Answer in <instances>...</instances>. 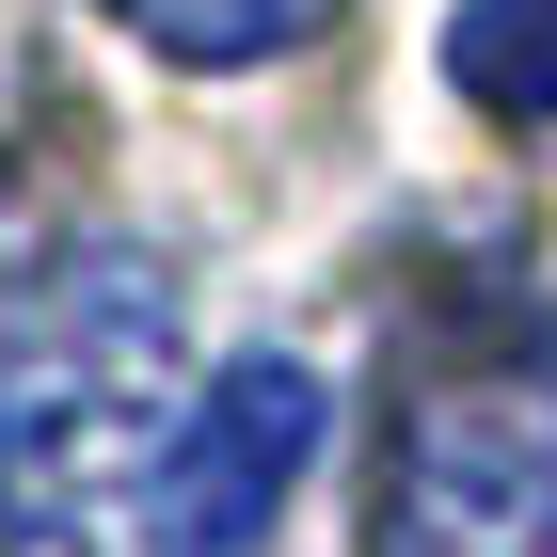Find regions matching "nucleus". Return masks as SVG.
<instances>
[{
    "mask_svg": "<svg viewBox=\"0 0 557 557\" xmlns=\"http://www.w3.org/2000/svg\"><path fill=\"white\" fill-rule=\"evenodd\" d=\"M302 462H319V383H302L287 350L223 367V383L175 414V462H160V557H256Z\"/></svg>",
    "mask_w": 557,
    "mask_h": 557,
    "instance_id": "nucleus-3",
    "label": "nucleus"
},
{
    "mask_svg": "<svg viewBox=\"0 0 557 557\" xmlns=\"http://www.w3.org/2000/svg\"><path fill=\"white\" fill-rule=\"evenodd\" d=\"M96 16H128L160 64H271V48H302L319 0H96Z\"/></svg>",
    "mask_w": 557,
    "mask_h": 557,
    "instance_id": "nucleus-5",
    "label": "nucleus"
},
{
    "mask_svg": "<svg viewBox=\"0 0 557 557\" xmlns=\"http://www.w3.org/2000/svg\"><path fill=\"white\" fill-rule=\"evenodd\" d=\"M446 81H462L478 112L542 128L557 112V0H462V16H446Z\"/></svg>",
    "mask_w": 557,
    "mask_h": 557,
    "instance_id": "nucleus-4",
    "label": "nucleus"
},
{
    "mask_svg": "<svg viewBox=\"0 0 557 557\" xmlns=\"http://www.w3.org/2000/svg\"><path fill=\"white\" fill-rule=\"evenodd\" d=\"M383 557H557V398L542 383L430 398L383 478Z\"/></svg>",
    "mask_w": 557,
    "mask_h": 557,
    "instance_id": "nucleus-2",
    "label": "nucleus"
},
{
    "mask_svg": "<svg viewBox=\"0 0 557 557\" xmlns=\"http://www.w3.org/2000/svg\"><path fill=\"white\" fill-rule=\"evenodd\" d=\"M175 302L144 256H64L0 367V542L16 557H160L175 462Z\"/></svg>",
    "mask_w": 557,
    "mask_h": 557,
    "instance_id": "nucleus-1",
    "label": "nucleus"
}]
</instances>
